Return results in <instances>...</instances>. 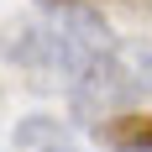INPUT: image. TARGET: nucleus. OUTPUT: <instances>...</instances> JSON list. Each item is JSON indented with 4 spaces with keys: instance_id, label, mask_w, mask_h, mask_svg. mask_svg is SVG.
<instances>
[{
    "instance_id": "nucleus-1",
    "label": "nucleus",
    "mask_w": 152,
    "mask_h": 152,
    "mask_svg": "<svg viewBox=\"0 0 152 152\" xmlns=\"http://www.w3.org/2000/svg\"><path fill=\"white\" fill-rule=\"evenodd\" d=\"M110 42H115L110 26L89 11V5H63V11L37 16V21H21V26L11 31L5 53H11V63H21L37 84H47V89L63 84V89L74 94V84L94 68V58H100Z\"/></svg>"
},
{
    "instance_id": "nucleus-2",
    "label": "nucleus",
    "mask_w": 152,
    "mask_h": 152,
    "mask_svg": "<svg viewBox=\"0 0 152 152\" xmlns=\"http://www.w3.org/2000/svg\"><path fill=\"white\" fill-rule=\"evenodd\" d=\"M142 100H152V42H142V37L110 42L94 58V68L74 84V115L89 126L131 115Z\"/></svg>"
},
{
    "instance_id": "nucleus-3",
    "label": "nucleus",
    "mask_w": 152,
    "mask_h": 152,
    "mask_svg": "<svg viewBox=\"0 0 152 152\" xmlns=\"http://www.w3.org/2000/svg\"><path fill=\"white\" fill-rule=\"evenodd\" d=\"M94 137L105 142L115 152H152V115H115V121H100L94 126Z\"/></svg>"
},
{
    "instance_id": "nucleus-4",
    "label": "nucleus",
    "mask_w": 152,
    "mask_h": 152,
    "mask_svg": "<svg viewBox=\"0 0 152 152\" xmlns=\"http://www.w3.org/2000/svg\"><path fill=\"white\" fill-rule=\"evenodd\" d=\"M16 142H21V147H31V152H79L58 126H21V131H16Z\"/></svg>"
},
{
    "instance_id": "nucleus-5",
    "label": "nucleus",
    "mask_w": 152,
    "mask_h": 152,
    "mask_svg": "<svg viewBox=\"0 0 152 152\" xmlns=\"http://www.w3.org/2000/svg\"><path fill=\"white\" fill-rule=\"evenodd\" d=\"M47 11H63V5H89V0H42Z\"/></svg>"
}]
</instances>
